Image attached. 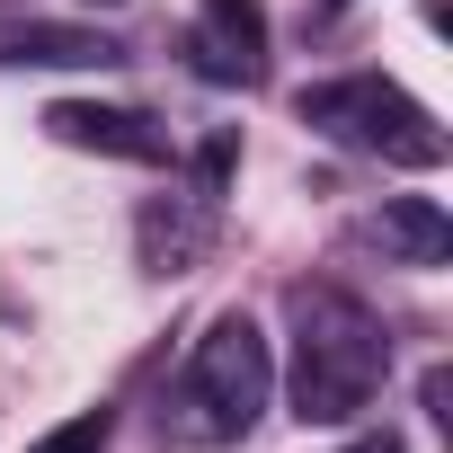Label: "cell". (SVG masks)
I'll return each mask as SVG.
<instances>
[{
	"label": "cell",
	"mask_w": 453,
	"mask_h": 453,
	"mask_svg": "<svg viewBox=\"0 0 453 453\" xmlns=\"http://www.w3.org/2000/svg\"><path fill=\"white\" fill-rule=\"evenodd\" d=\"M267 391H276L267 329H258L250 311H213L160 418H169L178 444H204V453H213V444H241V435L267 418Z\"/></svg>",
	"instance_id": "2"
},
{
	"label": "cell",
	"mask_w": 453,
	"mask_h": 453,
	"mask_svg": "<svg viewBox=\"0 0 453 453\" xmlns=\"http://www.w3.org/2000/svg\"><path fill=\"white\" fill-rule=\"evenodd\" d=\"M187 72L213 81V89H258L267 81V10L258 0H196Z\"/></svg>",
	"instance_id": "5"
},
{
	"label": "cell",
	"mask_w": 453,
	"mask_h": 453,
	"mask_svg": "<svg viewBox=\"0 0 453 453\" xmlns=\"http://www.w3.org/2000/svg\"><path fill=\"white\" fill-rule=\"evenodd\" d=\"M36 453H107V409H89V418H72V426H54Z\"/></svg>",
	"instance_id": "9"
},
{
	"label": "cell",
	"mask_w": 453,
	"mask_h": 453,
	"mask_svg": "<svg viewBox=\"0 0 453 453\" xmlns=\"http://www.w3.org/2000/svg\"><path fill=\"white\" fill-rule=\"evenodd\" d=\"M98 10H116V0H98Z\"/></svg>",
	"instance_id": "12"
},
{
	"label": "cell",
	"mask_w": 453,
	"mask_h": 453,
	"mask_svg": "<svg viewBox=\"0 0 453 453\" xmlns=\"http://www.w3.org/2000/svg\"><path fill=\"white\" fill-rule=\"evenodd\" d=\"M45 134L72 151H107V160H169V125H151L142 107H98V98H63L45 107Z\"/></svg>",
	"instance_id": "6"
},
{
	"label": "cell",
	"mask_w": 453,
	"mask_h": 453,
	"mask_svg": "<svg viewBox=\"0 0 453 453\" xmlns=\"http://www.w3.org/2000/svg\"><path fill=\"white\" fill-rule=\"evenodd\" d=\"M320 10H347V0H320Z\"/></svg>",
	"instance_id": "11"
},
{
	"label": "cell",
	"mask_w": 453,
	"mask_h": 453,
	"mask_svg": "<svg viewBox=\"0 0 453 453\" xmlns=\"http://www.w3.org/2000/svg\"><path fill=\"white\" fill-rule=\"evenodd\" d=\"M365 241H373L382 258H400V267H444V258H453V222H444L435 196H391V204L365 222Z\"/></svg>",
	"instance_id": "8"
},
{
	"label": "cell",
	"mask_w": 453,
	"mask_h": 453,
	"mask_svg": "<svg viewBox=\"0 0 453 453\" xmlns=\"http://www.w3.org/2000/svg\"><path fill=\"white\" fill-rule=\"evenodd\" d=\"M347 453H400V435H391V426H382V435H356V444H347Z\"/></svg>",
	"instance_id": "10"
},
{
	"label": "cell",
	"mask_w": 453,
	"mask_h": 453,
	"mask_svg": "<svg viewBox=\"0 0 453 453\" xmlns=\"http://www.w3.org/2000/svg\"><path fill=\"white\" fill-rule=\"evenodd\" d=\"M0 63H36V72H107V63H125V45L116 36H98V27H54V19H19V27H0Z\"/></svg>",
	"instance_id": "7"
},
{
	"label": "cell",
	"mask_w": 453,
	"mask_h": 453,
	"mask_svg": "<svg viewBox=\"0 0 453 453\" xmlns=\"http://www.w3.org/2000/svg\"><path fill=\"white\" fill-rule=\"evenodd\" d=\"M232 151H241V134L222 125V134L196 151V178H187L178 196H151V204H142V267H151V276H187V267L213 250V213H222Z\"/></svg>",
	"instance_id": "4"
},
{
	"label": "cell",
	"mask_w": 453,
	"mask_h": 453,
	"mask_svg": "<svg viewBox=\"0 0 453 453\" xmlns=\"http://www.w3.org/2000/svg\"><path fill=\"white\" fill-rule=\"evenodd\" d=\"M303 125H320L329 142L373 151V160H391V169H435V160H444V125H435L400 81H382V72H347V81L303 89Z\"/></svg>",
	"instance_id": "3"
},
{
	"label": "cell",
	"mask_w": 453,
	"mask_h": 453,
	"mask_svg": "<svg viewBox=\"0 0 453 453\" xmlns=\"http://www.w3.org/2000/svg\"><path fill=\"white\" fill-rule=\"evenodd\" d=\"M285 320H294V418L303 426H356L391 373V329L338 285H294Z\"/></svg>",
	"instance_id": "1"
}]
</instances>
